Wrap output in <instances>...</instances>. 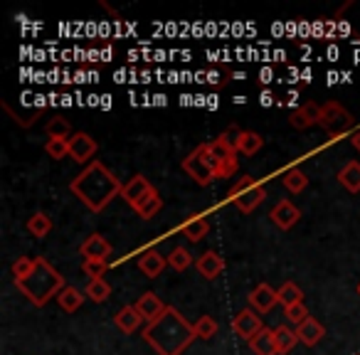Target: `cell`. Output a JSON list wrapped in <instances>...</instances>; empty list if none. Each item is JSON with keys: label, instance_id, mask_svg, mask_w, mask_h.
I'll list each match as a JSON object with an SVG mask.
<instances>
[{"label": "cell", "instance_id": "cell-26", "mask_svg": "<svg viewBox=\"0 0 360 355\" xmlns=\"http://www.w3.org/2000/svg\"><path fill=\"white\" fill-rule=\"evenodd\" d=\"M276 296H279V304L284 306V309L304 304V291H301V286L294 284V281H284V284L279 286V291H276Z\"/></svg>", "mask_w": 360, "mask_h": 355}, {"label": "cell", "instance_id": "cell-3", "mask_svg": "<svg viewBox=\"0 0 360 355\" xmlns=\"http://www.w3.org/2000/svg\"><path fill=\"white\" fill-rule=\"evenodd\" d=\"M15 286L32 306L42 309V306H47L50 299H57V294L67 286V279L45 259V257H35V269H32V274L22 281H15Z\"/></svg>", "mask_w": 360, "mask_h": 355}, {"label": "cell", "instance_id": "cell-21", "mask_svg": "<svg viewBox=\"0 0 360 355\" xmlns=\"http://www.w3.org/2000/svg\"><path fill=\"white\" fill-rule=\"evenodd\" d=\"M84 301H86L84 291H79L77 286H70V284L57 294V304H60V309L65 311V314H75V311H79Z\"/></svg>", "mask_w": 360, "mask_h": 355}, {"label": "cell", "instance_id": "cell-33", "mask_svg": "<svg viewBox=\"0 0 360 355\" xmlns=\"http://www.w3.org/2000/svg\"><path fill=\"white\" fill-rule=\"evenodd\" d=\"M193 328H195V335L202 340H210L212 335H217V330H220V325H217V321L212 318V316H200V318L193 323Z\"/></svg>", "mask_w": 360, "mask_h": 355}, {"label": "cell", "instance_id": "cell-4", "mask_svg": "<svg viewBox=\"0 0 360 355\" xmlns=\"http://www.w3.org/2000/svg\"><path fill=\"white\" fill-rule=\"evenodd\" d=\"M227 195H230V202L242 212V215H252V212L266 200V191L262 186H257L252 175H240Z\"/></svg>", "mask_w": 360, "mask_h": 355}, {"label": "cell", "instance_id": "cell-28", "mask_svg": "<svg viewBox=\"0 0 360 355\" xmlns=\"http://www.w3.org/2000/svg\"><path fill=\"white\" fill-rule=\"evenodd\" d=\"M45 134L47 138H72V124L65 119V116H52L45 126Z\"/></svg>", "mask_w": 360, "mask_h": 355}, {"label": "cell", "instance_id": "cell-25", "mask_svg": "<svg viewBox=\"0 0 360 355\" xmlns=\"http://www.w3.org/2000/svg\"><path fill=\"white\" fill-rule=\"evenodd\" d=\"M281 183H284V188L289 193L299 195V193H304L306 188H309V175H306L301 168H289L284 173V178H281Z\"/></svg>", "mask_w": 360, "mask_h": 355}, {"label": "cell", "instance_id": "cell-16", "mask_svg": "<svg viewBox=\"0 0 360 355\" xmlns=\"http://www.w3.org/2000/svg\"><path fill=\"white\" fill-rule=\"evenodd\" d=\"M136 309H139V314L143 316L146 323H153V321H158L160 316L168 311V304H163L160 296L153 294V291H146V294L139 299V304H136Z\"/></svg>", "mask_w": 360, "mask_h": 355}, {"label": "cell", "instance_id": "cell-39", "mask_svg": "<svg viewBox=\"0 0 360 355\" xmlns=\"http://www.w3.org/2000/svg\"><path fill=\"white\" fill-rule=\"evenodd\" d=\"M284 316L289 323H294L296 328H299L301 323H304L306 318H311L309 316V309H306L304 304H296V306H289V309H284Z\"/></svg>", "mask_w": 360, "mask_h": 355}, {"label": "cell", "instance_id": "cell-19", "mask_svg": "<svg viewBox=\"0 0 360 355\" xmlns=\"http://www.w3.org/2000/svg\"><path fill=\"white\" fill-rule=\"evenodd\" d=\"M296 335H299V340L304 345H309V348H314L316 343H321L323 340V335H326V328H323V323L321 321H316V318H306L304 323L296 328Z\"/></svg>", "mask_w": 360, "mask_h": 355}, {"label": "cell", "instance_id": "cell-2", "mask_svg": "<svg viewBox=\"0 0 360 355\" xmlns=\"http://www.w3.org/2000/svg\"><path fill=\"white\" fill-rule=\"evenodd\" d=\"M195 338L193 323L173 306H168L158 321L143 325V340L158 355H183Z\"/></svg>", "mask_w": 360, "mask_h": 355}, {"label": "cell", "instance_id": "cell-31", "mask_svg": "<svg viewBox=\"0 0 360 355\" xmlns=\"http://www.w3.org/2000/svg\"><path fill=\"white\" fill-rule=\"evenodd\" d=\"M262 148H264L262 134H257V131H245V134H242V141H240L242 155H255L257 150H262Z\"/></svg>", "mask_w": 360, "mask_h": 355}, {"label": "cell", "instance_id": "cell-10", "mask_svg": "<svg viewBox=\"0 0 360 355\" xmlns=\"http://www.w3.org/2000/svg\"><path fill=\"white\" fill-rule=\"evenodd\" d=\"M96 150H99V143L86 131H75V136L70 138V158L75 163H94Z\"/></svg>", "mask_w": 360, "mask_h": 355}, {"label": "cell", "instance_id": "cell-20", "mask_svg": "<svg viewBox=\"0 0 360 355\" xmlns=\"http://www.w3.org/2000/svg\"><path fill=\"white\" fill-rule=\"evenodd\" d=\"M207 232H210V222H207L205 217H200V215H193L191 220H186L183 225H180V235L186 237L188 242L205 240Z\"/></svg>", "mask_w": 360, "mask_h": 355}, {"label": "cell", "instance_id": "cell-22", "mask_svg": "<svg viewBox=\"0 0 360 355\" xmlns=\"http://www.w3.org/2000/svg\"><path fill=\"white\" fill-rule=\"evenodd\" d=\"M338 183L345 188L348 193H360V163L358 160H350L343 168L338 170Z\"/></svg>", "mask_w": 360, "mask_h": 355}, {"label": "cell", "instance_id": "cell-6", "mask_svg": "<svg viewBox=\"0 0 360 355\" xmlns=\"http://www.w3.org/2000/svg\"><path fill=\"white\" fill-rule=\"evenodd\" d=\"M200 148H202V153H205V158L210 160L212 170H215V178H232V175L237 173V168H240L237 155L227 153L217 141H212V143H200Z\"/></svg>", "mask_w": 360, "mask_h": 355}, {"label": "cell", "instance_id": "cell-35", "mask_svg": "<svg viewBox=\"0 0 360 355\" xmlns=\"http://www.w3.org/2000/svg\"><path fill=\"white\" fill-rule=\"evenodd\" d=\"M32 269H35V257H18L13 262V281L27 279L32 274Z\"/></svg>", "mask_w": 360, "mask_h": 355}, {"label": "cell", "instance_id": "cell-37", "mask_svg": "<svg viewBox=\"0 0 360 355\" xmlns=\"http://www.w3.org/2000/svg\"><path fill=\"white\" fill-rule=\"evenodd\" d=\"M202 79L200 82H207V84L217 86V89H222V86L230 82V70H225V67H220V70H210V72H202Z\"/></svg>", "mask_w": 360, "mask_h": 355}, {"label": "cell", "instance_id": "cell-14", "mask_svg": "<svg viewBox=\"0 0 360 355\" xmlns=\"http://www.w3.org/2000/svg\"><path fill=\"white\" fill-rule=\"evenodd\" d=\"M79 254L84 257V259H99V262H106V259L111 257V242L106 240L104 235L94 232V235H89L84 242H82Z\"/></svg>", "mask_w": 360, "mask_h": 355}, {"label": "cell", "instance_id": "cell-8", "mask_svg": "<svg viewBox=\"0 0 360 355\" xmlns=\"http://www.w3.org/2000/svg\"><path fill=\"white\" fill-rule=\"evenodd\" d=\"M230 328H232V333L240 335L242 340H247V343H250L257 333H262V330H264V323H262V316L247 306V309H242L237 316H232Z\"/></svg>", "mask_w": 360, "mask_h": 355}, {"label": "cell", "instance_id": "cell-34", "mask_svg": "<svg viewBox=\"0 0 360 355\" xmlns=\"http://www.w3.org/2000/svg\"><path fill=\"white\" fill-rule=\"evenodd\" d=\"M45 153L55 160H62L70 155V138H47Z\"/></svg>", "mask_w": 360, "mask_h": 355}, {"label": "cell", "instance_id": "cell-15", "mask_svg": "<svg viewBox=\"0 0 360 355\" xmlns=\"http://www.w3.org/2000/svg\"><path fill=\"white\" fill-rule=\"evenodd\" d=\"M195 269H198V274H200L202 279L212 281V279H217L222 271H225V257L217 254L215 250H207V252H202V254L198 257Z\"/></svg>", "mask_w": 360, "mask_h": 355}, {"label": "cell", "instance_id": "cell-30", "mask_svg": "<svg viewBox=\"0 0 360 355\" xmlns=\"http://www.w3.org/2000/svg\"><path fill=\"white\" fill-rule=\"evenodd\" d=\"M168 266L173 271H186L193 266V254L186 250V247H175L173 252L168 254Z\"/></svg>", "mask_w": 360, "mask_h": 355}, {"label": "cell", "instance_id": "cell-29", "mask_svg": "<svg viewBox=\"0 0 360 355\" xmlns=\"http://www.w3.org/2000/svg\"><path fill=\"white\" fill-rule=\"evenodd\" d=\"M27 232H30L32 237H47L52 232V217L47 215V212H35V215L27 220Z\"/></svg>", "mask_w": 360, "mask_h": 355}, {"label": "cell", "instance_id": "cell-13", "mask_svg": "<svg viewBox=\"0 0 360 355\" xmlns=\"http://www.w3.org/2000/svg\"><path fill=\"white\" fill-rule=\"evenodd\" d=\"M319 121H321V104H316V101H306L304 106H299V109L289 114V124H291V129H296V131L311 129V126H316Z\"/></svg>", "mask_w": 360, "mask_h": 355}, {"label": "cell", "instance_id": "cell-40", "mask_svg": "<svg viewBox=\"0 0 360 355\" xmlns=\"http://www.w3.org/2000/svg\"><path fill=\"white\" fill-rule=\"evenodd\" d=\"M350 146H353V148L360 153V131H355V134L350 136Z\"/></svg>", "mask_w": 360, "mask_h": 355}, {"label": "cell", "instance_id": "cell-12", "mask_svg": "<svg viewBox=\"0 0 360 355\" xmlns=\"http://www.w3.org/2000/svg\"><path fill=\"white\" fill-rule=\"evenodd\" d=\"M269 217H271V222H274V225L279 227V230L289 232L291 227H294L296 222L301 220V210L291 200H279L274 207H271Z\"/></svg>", "mask_w": 360, "mask_h": 355}, {"label": "cell", "instance_id": "cell-24", "mask_svg": "<svg viewBox=\"0 0 360 355\" xmlns=\"http://www.w3.org/2000/svg\"><path fill=\"white\" fill-rule=\"evenodd\" d=\"M274 343H276V353L286 355V353H291V350L296 348V343H299V335H296V330L289 328V325H276V328H274Z\"/></svg>", "mask_w": 360, "mask_h": 355}, {"label": "cell", "instance_id": "cell-1", "mask_svg": "<svg viewBox=\"0 0 360 355\" xmlns=\"http://www.w3.org/2000/svg\"><path fill=\"white\" fill-rule=\"evenodd\" d=\"M70 191L89 207L91 212H104L124 191V183L106 168L101 160L89 163L77 178H72Z\"/></svg>", "mask_w": 360, "mask_h": 355}, {"label": "cell", "instance_id": "cell-17", "mask_svg": "<svg viewBox=\"0 0 360 355\" xmlns=\"http://www.w3.org/2000/svg\"><path fill=\"white\" fill-rule=\"evenodd\" d=\"M143 323H146L143 316H141L139 309H136V306H131V304H126L124 309H119V311H116V316H114V325L126 335L136 333V330H139Z\"/></svg>", "mask_w": 360, "mask_h": 355}, {"label": "cell", "instance_id": "cell-27", "mask_svg": "<svg viewBox=\"0 0 360 355\" xmlns=\"http://www.w3.org/2000/svg\"><path fill=\"white\" fill-rule=\"evenodd\" d=\"M242 134H245V131H242L240 126H237V124H230L225 131H222L220 136H217V143H220L222 148L227 150V153H235V155H237V153H240Z\"/></svg>", "mask_w": 360, "mask_h": 355}, {"label": "cell", "instance_id": "cell-41", "mask_svg": "<svg viewBox=\"0 0 360 355\" xmlns=\"http://www.w3.org/2000/svg\"><path fill=\"white\" fill-rule=\"evenodd\" d=\"M269 101H271V94L269 91H264V94H262V104H269Z\"/></svg>", "mask_w": 360, "mask_h": 355}, {"label": "cell", "instance_id": "cell-5", "mask_svg": "<svg viewBox=\"0 0 360 355\" xmlns=\"http://www.w3.org/2000/svg\"><path fill=\"white\" fill-rule=\"evenodd\" d=\"M319 126L330 136V138H338L345 131L353 129V114L345 109L338 101H326L321 104V121Z\"/></svg>", "mask_w": 360, "mask_h": 355}, {"label": "cell", "instance_id": "cell-36", "mask_svg": "<svg viewBox=\"0 0 360 355\" xmlns=\"http://www.w3.org/2000/svg\"><path fill=\"white\" fill-rule=\"evenodd\" d=\"M160 207H163V198L158 195V191H153V195L148 198V200L143 202V205L136 210V215L143 217V220H150V217H155L160 212Z\"/></svg>", "mask_w": 360, "mask_h": 355}, {"label": "cell", "instance_id": "cell-38", "mask_svg": "<svg viewBox=\"0 0 360 355\" xmlns=\"http://www.w3.org/2000/svg\"><path fill=\"white\" fill-rule=\"evenodd\" d=\"M106 269H109V262H99V259H84L82 264V271L91 279H104Z\"/></svg>", "mask_w": 360, "mask_h": 355}, {"label": "cell", "instance_id": "cell-23", "mask_svg": "<svg viewBox=\"0 0 360 355\" xmlns=\"http://www.w3.org/2000/svg\"><path fill=\"white\" fill-rule=\"evenodd\" d=\"M250 350L255 355H279L276 353V343H274V330L264 328L262 333H257L250 340Z\"/></svg>", "mask_w": 360, "mask_h": 355}, {"label": "cell", "instance_id": "cell-42", "mask_svg": "<svg viewBox=\"0 0 360 355\" xmlns=\"http://www.w3.org/2000/svg\"><path fill=\"white\" fill-rule=\"evenodd\" d=\"M358 294H360V284H358Z\"/></svg>", "mask_w": 360, "mask_h": 355}, {"label": "cell", "instance_id": "cell-7", "mask_svg": "<svg viewBox=\"0 0 360 355\" xmlns=\"http://www.w3.org/2000/svg\"><path fill=\"white\" fill-rule=\"evenodd\" d=\"M183 170H186V173L191 175L193 181H195L200 188H207L212 181H215V170H212L210 160L205 158V153H202L200 146L186 155V160H183Z\"/></svg>", "mask_w": 360, "mask_h": 355}, {"label": "cell", "instance_id": "cell-9", "mask_svg": "<svg viewBox=\"0 0 360 355\" xmlns=\"http://www.w3.org/2000/svg\"><path fill=\"white\" fill-rule=\"evenodd\" d=\"M155 188L150 186V181L146 178V175H134L129 183H124V191H121V198H124L126 202H129L134 210H139L141 205H143L146 200H148L150 195H153Z\"/></svg>", "mask_w": 360, "mask_h": 355}, {"label": "cell", "instance_id": "cell-11", "mask_svg": "<svg viewBox=\"0 0 360 355\" xmlns=\"http://www.w3.org/2000/svg\"><path fill=\"white\" fill-rule=\"evenodd\" d=\"M247 304H250L252 311H257V314L262 316V314H269V311L279 304V296H276V291L271 289L269 284H257L255 289L250 291V296H247Z\"/></svg>", "mask_w": 360, "mask_h": 355}, {"label": "cell", "instance_id": "cell-18", "mask_svg": "<svg viewBox=\"0 0 360 355\" xmlns=\"http://www.w3.org/2000/svg\"><path fill=\"white\" fill-rule=\"evenodd\" d=\"M168 266V257H163L158 250H148L141 254L139 259V271L148 279H158L163 274V269Z\"/></svg>", "mask_w": 360, "mask_h": 355}, {"label": "cell", "instance_id": "cell-32", "mask_svg": "<svg viewBox=\"0 0 360 355\" xmlns=\"http://www.w3.org/2000/svg\"><path fill=\"white\" fill-rule=\"evenodd\" d=\"M84 294H86V299H91V301H96V304H101V301H106L111 296V286L106 284L104 279H91L89 284H86Z\"/></svg>", "mask_w": 360, "mask_h": 355}]
</instances>
